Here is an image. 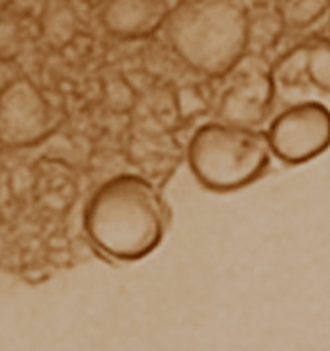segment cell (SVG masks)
<instances>
[{
  "mask_svg": "<svg viewBox=\"0 0 330 351\" xmlns=\"http://www.w3.org/2000/svg\"><path fill=\"white\" fill-rule=\"evenodd\" d=\"M170 214L160 191L140 175L123 173L99 185L82 212L86 239L103 255L131 263L164 241Z\"/></svg>",
  "mask_w": 330,
  "mask_h": 351,
  "instance_id": "6da1fadb",
  "label": "cell"
},
{
  "mask_svg": "<svg viewBox=\"0 0 330 351\" xmlns=\"http://www.w3.org/2000/svg\"><path fill=\"white\" fill-rule=\"evenodd\" d=\"M177 56L210 76L230 72L249 45V16L236 0H197L181 6L168 21Z\"/></svg>",
  "mask_w": 330,
  "mask_h": 351,
  "instance_id": "7a4b0ae2",
  "label": "cell"
},
{
  "mask_svg": "<svg viewBox=\"0 0 330 351\" xmlns=\"http://www.w3.org/2000/svg\"><path fill=\"white\" fill-rule=\"evenodd\" d=\"M195 181L214 193H234L261 181L271 167L265 132L212 121L197 128L187 146Z\"/></svg>",
  "mask_w": 330,
  "mask_h": 351,
  "instance_id": "3957f363",
  "label": "cell"
},
{
  "mask_svg": "<svg viewBox=\"0 0 330 351\" xmlns=\"http://www.w3.org/2000/svg\"><path fill=\"white\" fill-rule=\"evenodd\" d=\"M64 113L29 78H14L0 88V144L27 148L49 138Z\"/></svg>",
  "mask_w": 330,
  "mask_h": 351,
  "instance_id": "277c9868",
  "label": "cell"
},
{
  "mask_svg": "<svg viewBox=\"0 0 330 351\" xmlns=\"http://www.w3.org/2000/svg\"><path fill=\"white\" fill-rule=\"evenodd\" d=\"M265 138L283 165H306L330 148V109L318 101L296 103L273 117Z\"/></svg>",
  "mask_w": 330,
  "mask_h": 351,
  "instance_id": "5b68a950",
  "label": "cell"
},
{
  "mask_svg": "<svg viewBox=\"0 0 330 351\" xmlns=\"http://www.w3.org/2000/svg\"><path fill=\"white\" fill-rule=\"evenodd\" d=\"M103 25L121 39H140L154 33L166 19L158 0H109L103 8Z\"/></svg>",
  "mask_w": 330,
  "mask_h": 351,
  "instance_id": "8992f818",
  "label": "cell"
},
{
  "mask_svg": "<svg viewBox=\"0 0 330 351\" xmlns=\"http://www.w3.org/2000/svg\"><path fill=\"white\" fill-rule=\"evenodd\" d=\"M302 60V70L308 74L310 82L316 84L320 90L330 93V39L329 37H314L310 43L302 45L296 51Z\"/></svg>",
  "mask_w": 330,
  "mask_h": 351,
  "instance_id": "52a82bcc",
  "label": "cell"
},
{
  "mask_svg": "<svg viewBox=\"0 0 330 351\" xmlns=\"http://www.w3.org/2000/svg\"><path fill=\"white\" fill-rule=\"evenodd\" d=\"M18 53V29L10 19H0V60H10Z\"/></svg>",
  "mask_w": 330,
  "mask_h": 351,
  "instance_id": "ba28073f",
  "label": "cell"
},
{
  "mask_svg": "<svg viewBox=\"0 0 330 351\" xmlns=\"http://www.w3.org/2000/svg\"><path fill=\"white\" fill-rule=\"evenodd\" d=\"M8 4H10V0H0V12H2Z\"/></svg>",
  "mask_w": 330,
  "mask_h": 351,
  "instance_id": "9c48e42d",
  "label": "cell"
}]
</instances>
